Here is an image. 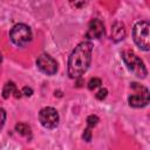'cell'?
Returning a JSON list of instances; mask_svg holds the SVG:
<instances>
[{"label":"cell","instance_id":"cell-15","mask_svg":"<svg viewBox=\"0 0 150 150\" xmlns=\"http://www.w3.org/2000/svg\"><path fill=\"white\" fill-rule=\"evenodd\" d=\"M107 95H108V90H107L105 88H101V89L95 94V97H96L97 100H100V101H103V100L107 97Z\"/></svg>","mask_w":150,"mask_h":150},{"label":"cell","instance_id":"cell-12","mask_svg":"<svg viewBox=\"0 0 150 150\" xmlns=\"http://www.w3.org/2000/svg\"><path fill=\"white\" fill-rule=\"evenodd\" d=\"M101 84H102V81H101L100 79H97V77H94V79H91V80L88 82V89H89V90H94V89L98 88Z\"/></svg>","mask_w":150,"mask_h":150},{"label":"cell","instance_id":"cell-19","mask_svg":"<svg viewBox=\"0 0 150 150\" xmlns=\"http://www.w3.org/2000/svg\"><path fill=\"white\" fill-rule=\"evenodd\" d=\"M1 61H2V55H1V53H0V63H1Z\"/></svg>","mask_w":150,"mask_h":150},{"label":"cell","instance_id":"cell-18","mask_svg":"<svg viewBox=\"0 0 150 150\" xmlns=\"http://www.w3.org/2000/svg\"><path fill=\"white\" fill-rule=\"evenodd\" d=\"M21 93H22L25 96H30V95L33 94V89H32V88H29V87H23Z\"/></svg>","mask_w":150,"mask_h":150},{"label":"cell","instance_id":"cell-7","mask_svg":"<svg viewBox=\"0 0 150 150\" xmlns=\"http://www.w3.org/2000/svg\"><path fill=\"white\" fill-rule=\"evenodd\" d=\"M36 66L46 75H54L57 71V62L48 54H41L36 60Z\"/></svg>","mask_w":150,"mask_h":150},{"label":"cell","instance_id":"cell-14","mask_svg":"<svg viewBox=\"0 0 150 150\" xmlns=\"http://www.w3.org/2000/svg\"><path fill=\"white\" fill-rule=\"evenodd\" d=\"M97 123H98V117L96 115H90L87 117V125L89 128L93 129L95 125H97Z\"/></svg>","mask_w":150,"mask_h":150},{"label":"cell","instance_id":"cell-4","mask_svg":"<svg viewBox=\"0 0 150 150\" xmlns=\"http://www.w3.org/2000/svg\"><path fill=\"white\" fill-rule=\"evenodd\" d=\"M132 94L128 97V103L132 108H143L149 103V90L146 87L132 82L130 86Z\"/></svg>","mask_w":150,"mask_h":150},{"label":"cell","instance_id":"cell-3","mask_svg":"<svg viewBox=\"0 0 150 150\" xmlns=\"http://www.w3.org/2000/svg\"><path fill=\"white\" fill-rule=\"evenodd\" d=\"M132 39L137 47L144 52H148L150 48L149 40V22L148 21H138L135 23L132 28Z\"/></svg>","mask_w":150,"mask_h":150},{"label":"cell","instance_id":"cell-17","mask_svg":"<svg viewBox=\"0 0 150 150\" xmlns=\"http://www.w3.org/2000/svg\"><path fill=\"white\" fill-rule=\"evenodd\" d=\"M5 121H6V111H5V109L0 108V130L2 129V127L5 124Z\"/></svg>","mask_w":150,"mask_h":150},{"label":"cell","instance_id":"cell-2","mask_svg":"<svg viewBox=\"0 0 150 150\" xmlns=\"http://www.w3.org/2000/svg\"><path fill=\"white\" fill-rule=\"evenodd\" d=\"M122 59L129 69L134 75H136L139 79H145L148 75V70L144 66V62L132 52V50H124L122 53Z\"/></svg>","mask_w":150,"mask_h":150},{"label":"cell","instance_id":"cell-16","mask_svg":"<svg viewBox=\"0 0 150 150\" xmlns=\"http://www.w3.org/2000/svg\"><path fill=\"white\" fill-rule=\"evenodd\" d=\"M82 137H83V139H84L86 142H90V139H91V128L87 127V128L84 129V131H83Z\"/></svg>","mask_w":150,"mask_h":150},{"label":"cell","instance_id":"cell-8","mask_svg":"<svg viewBox=\"0 0 150 150\" xmlns=\"http://www.w3.org/2000/svg\"><path fill=\"white\" fill-rule=\"evenodd\" d=\"M104 25L100 19H93L89 25L86 33V38L88 40H97L101 39L104 35Z\"/></svg>","mask_w":150,"mask_h":150},{"label":"cell","instance_id":"cell-13","mask_svg":"<svg viewBox=\"0 0 150 150\" xmlns=\"http://www.w3.org/2000/svg\"><path fill=\"white\" fill-rule=\"evenodd\" d=\"M88 0H69V4L73 8H82L87 5Z\"/></svg>","mask_w":150,"mask_h":150},{"label":"cell","instance_id":"cell-11","mask_svg":"<svg viewBox=\"0 0 150 150\" xmlns=\"http://www.w3.org/2000/svg\"><path fill=\"white\" fill-rule=\"evenodd\" d=\"M15 130L18 131V134H20L22 136H29L30 135V127L26 123H18L15 125Z\"/></svg>","mask_w":150,"mask_h":150},{"label":"cell","instance_id":"cell-1","mask_svg":"<svg viewBox=\"0 0 150 150\" xmlns=\"http://www.w3.org/2000/svg\"><path fill=\"white\" fill-rule=\"evenodd\" d=\"M93 43L83 41L79 43L68 59V75L70 79H80L89 68L93 54Z\"/></svg>","mask_w":150,"mask_h":150},{"label":"cell","instance_id":"cell-6","mask_svg":"<svg viewBox=\"0 0 150 150\" xmlns=\"http://www.w3.org/2000/svg\"><path fill=\"white\" fill-rule=\"evenodd\" d=\"M39 121L41 125L45 127L46 129H54L59 124L60 116L56 109L52 107H45L39 112Z\"/></svg>","mask_w":150,"mask_h":150},{"label":"cell","instance_id":"cell-10","mask_svg":"<svg viewBox=\"0 0 150 150\" xmlns=\"http://www.w3.org/2000/svg\"><path fill=\"white\" fill-rule=\"evenodd\" d=\"M15 90H16V87H15L14 82H12V81L7 82V83L4 86V88H2V97H4V98H8L11 95L14 94Z\"/></svg>","mask_w":150,"mask_h":150},{"label":"cell","instance_id":"cell-5","mask_svg":"<svg viewBox=\"0 0 150 150\" xmlns=\"http://www.w3.org/2000/svg\"><path fill=\"white\" fill-rule=\"evenodd\" d=\"M9 38L14 45L19 47H25L32 41V38H33L32 29L29 28V26L25 23H18L13 26V28L11 29Z\"/></svg>","mask_w":150,"mask_h":150},{"label":"cell","instance_id":"cell-9","mask_svg":"<svg viewBox=\"0 0 150 150\" xmlns=\"http://www.w3.org/2000/svg\"><path fill=\"white\" fill-rule=\"evenodd\" d=\"M125 34H127V30H125L124 23L117 21L112 25V27H111V39H112V41H115V42L122 41L125 38Z\"/></svg>","mask_w":150,"mask_h":150}]
</instances>
